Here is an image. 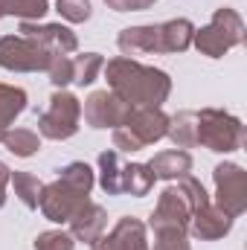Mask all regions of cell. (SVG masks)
<instances>
[{
    "mask_svg": "<svg viewBox=\"0 0 247 250\" xmlns=\"http://www.w3.org/2000/svg\"><path fill=\"white\" fill-rule=\"evenodd\" d=\"M169 131V117L163 108H128L125 123L111 131L117 151H143L151 143H160Z\"/></svg>",
    "mask_w": 247,
    "mask_h": 250,
    "instance_id": "277c9868",
    "label": "cell"
},
{
    "mask_svg": "<svg viewBox=\"0 0 247 250\" xmlns=\"http://www.w3.org/2000/svg\"><path fill=\"white\" fill-rule=\"evenodd\" d=\"M145 166L157 181H181L184 175L192 172V157L184 148H169V151H157Z\"/></svg>",
    "mask_w": 247,
    "mask_h": 250,
    "instance_id": "2e32d148",
    "label": "cell"
},
{
    "mask_svg": "<svg viewBox=\"0 0 247 250\" xmlns=\"http://www.w3.org/2000/svg\"><path fill=\"white\" fill-rule=\"evenodd\" d=\"M209 204L204 184L192 175H184L178 187H166L157 198V207L148 218L151 233H189L192 215Z\"/></svg>",
    "mask_w": 247,
    "mask_h": 250,
    "instance_id": "3957f363",
    "label": "cell"
},
{
    "mask_svg": "<svg viewBox=\"0 0 247 250\" xmlns=\"http://www.w3.org/2000/svg\"><path fill=\"white\" fill-rule=\"evenodd\" d=\"M3 137H6V131H3V128H0V143H3Z\"/></svg>",
    "mask_w": 247,
    "mask_h": 250,
    "instance_id": "d6a6232c",
    "label": "cell"
},
{
    "mask_svg": "<svg viewBox=\"0 0 247 250\" xmlns=\"http://www.w3.org/2000/svg\"><path fill=\"white\" fill-rule=\"evenodd\" d=\"M9 15V0H0V18H6Z\"/></svg>",
    "mask_w": 247,
    "mask_h": 250,
    "instance_id": "1f68e13d",
    "label": "cell"
},
{
    "mask_svg": "<svg viewBox=\"0 0 247 250\" xmlns=\"http://www.w3.org/2000/svg\"><path fill=\"white\" fill-rule=\"evenodd\" d=\"M56 12L62 15L67 23H84L93 15L90 0H56Z\"/></svg>",
    "mask_w": 247,
    "mask_h": 250,
    "instance_id": "484cf974",
    "label": "cell"
},
{
    "mask_svg": "<svg viewBox=\"0 0 247 250\" xmlns=\"http://www.w3.org/2000/svg\"><path fill=\"white\" fill-rule=\"evenodd\" d=\"M102 70L111 93L131 108H163V102L172 93V79L166 70L145 67L137 59L120 56V59H111Z\"/></svg>",
    "mask_w": 247,
    "mask_h": 250,
    "instance_id": "6da1fadb",
    "label": "cell"
},
{
    "mask_svg": "<svg viewBox=\"0 0 247 250\" xmlns=\"http://www.w3.org/2000/svg\"><path fill=\"white\" fill-rule=\"evenodd\" d=\"M192 44H195L198 53L206 56V59H221V56H227L233 47L245 44V21H242V15H239L236 9H230V6L215 9L212 21H209L206 26L195 29Z\"/></svg>",
    "mask_w": 247,
    "mask_h": 250,
    "instance_id": "5b68a950",
    "label": "cell"
},
{
    "mask_svg": "<svg viewBox=\"0 0 247 250\" xmlns=\"http://www.w3.org/2000/svg\"><path fill=\"white\" fill-rule=\"evenodd\" d=\"M90 250H151L148 248V239H145V224L140 218H131L125 215L117 221V227L105 236H99Z\"/></svg>",
    "mask_w": 247,
    "mask_h": 250,
    "instance_id": "7c38bea8",
    "label": "cell"
},
{
    "mask_svg": "<svg viewBox=\"0 0 247 250\" xmlns=\"http://www.w3.org/2000/svg\"><path fill=\"white\" fill-rule=\"evenodd\" d=\"M154 175L145 163H128L123 166V195H134V198H143L148 195L154 187Z\"/></svg>",
    "mask_w": 247,
    "mask_h": 250,
    "instance_id": "ffe728a7",
    "label": "cell"
},
{
    "mask_svg": "<svg viewBox=\"0 0 247 250\" xmlns=\"http://www.w3.org/2000/svg\"><path fill=\"white\" fill-rule=\"evenodd\" d=\"M117 47L125 59L134 56H157L160 53V23L148 26H128L117 35Z\"/></svg>",
    "mask_w": 247,
    "mask_h": 250,
    "instance_id": "9a60e30c",
    "label": "cell"
},
{
    "mask_svg": "<svg viewBox=\"0 0 247 250\" xmlns=\"http://www.w3.org/2000/svg\"><path fill=\"white\" fill-rule=\"evenodd\" d=\"M215 181V207L230 218H239L247 209V175L239 163H218L212 169Z\"/></svg>",
    "mask_w": 247,
    "mask_h": 250,
    "instance_id": "9c48e42d",
    "label": "cell"
},
{
    "mask_svg": "<svg viewBox=\"0 0 247 250\" xmlns=\"http://www.w3.org/2000/svg\"><path fill=\"white\" fill-rule=\"evenodd\" d=\"M82 123V102L76 99V93L59 87L50 96V108L38 117V134L47 140H70L76 137Z\"/></svg>",
    "mask_w": 247,
    "mask_h": 250,
    "instance_id": "52a82bcc",
    "label": "cell"
},
{
    "mask_svg": "<svg viewBox=\"0 0 247 250\" xmlns=\"http://www.w3.org/2000/svg\"><path fill=\"white\" fill-rule=\"evenodd\" d=\"M102 67H105V59L99 53H82V56H76L73 59V84H82V87L93 84L99 79Z\"/></svg>",
    "mask_w": 247,
    "mask_h": 250,
    "instance_id": "cb8c5ba5",
    "label": "cell"
},
{
    "mask_svg": "<svg viewBox=\"0 0 247 250\" xmlns=\"http://www.w3.org/2000/svg\"><path fill=\"white\" fill-rule=\"evenodd\" d=\"M105 3L114 12H143V9H151L157 0H105Z\"/></svg>",
    "mask_w": 247,
    "mask_h": 250,
    "instance_id": "f546056e",
    "label": "cell"
},
{
    "mask_svg": "<svg viewBox=\"0 0 247 250\" xmlns=\"http://www.w3.org/2000/svg\"><path fill=\"white\" fill-rule=\"evenodd\" d=\"M123 160L117 148H108L99 154V187L108 195H123Z\"/></svg>",
    "mask_w": 247,
    "mask_h": 250,
    "instance_id": "ac0fdd59",
    "label": "cell"
},
{
    "mask_svg": "<svg viewBox=\"0 0 247 250\" xmlns=\"http://www.w3.org/2000/svg\"><path fill=\"white\" fill-rule=\"evenodd\" d=\"M131 105H125L123 99H117L111 90H93L84 105H82V117L90 128H99V131H114L125 123V114H128Z\"/></svg>",
    "mask_w": 247,
    "mask_h": 250,
    "instance_id": "30bf717a",
    "label": "cell"
},
{
    "mask_svg": "<svg viewBox=\"0 0 247 250\" xmlns=\"http://www.w3.org/2000/svg\"><path fill=\"white\" fill-rule=\"evenodd\" d=\"M47 76L56 87H67L73 84V59L70 56H53L50 67H47Z\"/></svg>",
    "mask_w": 247,
    "mask_h": 250,
    "instance_id": "83f0119b",
    "label": "cell"
},
{
    "mask_svg": "<svg viewBox=\"0 0 247 250\" xmlns=\"http://www.w3.org/2000/svg\"><path fill=\"white\" fill-rule=\"evenodd\" d=\"M50 53L23 35H3L0 38V67L12 73H41L50 67Z\"/></svg>",
    "mask_w": 247,
    "mask_h": 250,
    "instance_id": "ba28073f",
    "label": "cell"
},
{
    "mask_svg": "<svg viewBox=\"0 0 247 250\" xmlns=\"http://www.w3.org/2000/svg\"><path fill=\"white\" fill-rule=\"evenodd\" d=\"M3 146L15 154V157H32L41 148V137L29 128H6Z\"/></svg>",
    "mask_w": 247,
    "mask_h": 250,
    "instance_id": "7402d4cb",
    "label": "cell"
},
{
    "mask_svg": "<svg viewBox=\"0 0 247 250\" xmlns=\"http://www.w3.org/2000/svg\"><path fill=\"white\" fill-rule=\"evenodd\" d=\"M9 178H12V169L0 160V209H3V204H6V187H9Z\"/></svg>",
    "mask_w": 247,
    "mask_h": 250,
    "instance_id": "4dcf8cb0",
    "label": "cell"
},
{
    "mask_svg": "<svg viewBox=\"0 0 247 250\" xmlns=\"http://www.w3.org/2000/svg\"><path fill=\"white\" fill-rule=\"evenodd\" d=\"M195 131H198V143L215 154H230L239 151L245 143V125L239 117L218 111V108H204L195 111Z\"/></svg>",
    "mask_w": 247,
    "mask_h": 250,
    "instance_id": "8992f818",
    "label": "cell"
},
{
    "mask_svg": "<svg viewBox=\"0 0 247 250\" xmlns=\"http://www.w3.org/2000/svg\"><path fill=\"white\" fill-rule=\"evenodd\" d=\"M21 35L38 41L50 56H70L79 50V38L70 26L62 23H35V21H21Z\"/></svg>",
    "mask_w": 247,
    "mask_h": 250,
    "instance_id": "8fae6325",
    "label": "cell"
},
{
    "mask_svg": "<svg viewBox=\"0 0 247 250\" xmlns=\"http://www.w3.org/2000/svg\"><path fill=\"white\" fill-rule=\"evenodd\" d=\"M26 111V90L15 84H0V128L6 131Z\"/></svg>",
    "mask_w": 247,
    "mask_h": 250,
    "instance_id": "d6986e66",
    "label": "cell"
},
{
    "mask_svg": "<svg viewBox=\"0 0 247 250\" xmlns=\"http://www.w3.org/2000/svg\"><path fill=\"white\" fill-rule=\"evenodd\" d=\"M9 184L15 187V195L21 198L23 207L38 209V201H41V189H44V184H41L35 175H29V172H12Z\"/></svg>",
    "mask_w": 247,
    "mask_h": 250,
    "instance_id": "603a6c76",
    "label": "cell"
},
{
    "mask_svg": "<svg viewBox=\"0 0 247 250\" xmlns=\"http://www.w3.org/2000/svg\"><path fill=\"white\" fill-rule=\"evenodd\" d=\"M233 221H236V218H230L224 209H218L215 204H206V207H201V209L192 215L189 233H192L195 239H201V242H215V239H224V236L233 230Z\"/></svg>",
    "mask_w": 247,
    "mask_h": 250,
    "instance_id": "5bb4252c",
    "label": "cell"
},
{
    "mask_svg": "<svg viewBox=\"0 0 247 250\" xmlns=\"http://www.w3.org/2000/svg\"><path fill=\"white\" fill-rule=\"evenodd\" d=\"M47 12H50L47 0H9V15H15L21 21H35L38 23Z\"/></svg>",
    "mask_w": 247,
    "mask_h": 250,
    "instance_id": "d4e9b609",
    "label": "cell"
},
{
    "mask_svg": "<svg viewBox=\"0 0 247 250\" xmlns=\"http://www.w3.org/2000/svg\"><path fill=\"white\" fill-rule=\"evenodd\" d=\"M166 137H169L178 148H192V146H198L195 111H181V114L169 117V131H166Z\"/></svg>",
    "mask_w": 247,
    "mask_h": 250,
    "instance_id": "44dd1931",
    "label": "cell"
},
{
    "mask_svg": "<svg viewBox=\"0 0 247 250\" xmlns=\"http://www.w3.org/2000/svg\"><path fill=\"white\" fill-rule=\"evenodd\" d=\"M195 38V23L186 18H175L160 23V53H186Z\"/></svg>",
    "mask_w": 247,
    "mask_h": 250,
    "instance_id": "e0dca14e",
    "label": "cell"
},
{
    "mask_svg": "<svg viewBox=\"0 0 247 250\" xmlns=\"http://www.w3.org/2000/svg\"><path fill=\"white\" fill-rule=\"evenodd\" d=\"M73 248H76V239L64 230H44L35 239V250H73Z\"/></svg>",
    "mask_w": 247,
    "mask_h": 250,
    "instance_id": "4316f807",
    "label": "cell"
},
{
    "mask_svg": "<svg viewBox=\"0 0 247 250\" xmlns=\"http://www.w3.org/2000/svg\"><path fill=\"white\" fill-rule=\"evenodd\" d=\"M154 250H192L186 233H154Z\"/></svg>",
    "mask_w": 247,
    "mask_h": 250,
    "instance_id": "f1b7e54d",
    "label": "cell"
},
{
    "mask_svg": "<svg viewBox=\"0 0 247 250\" xmlns=\"http://www.w3.org/2000/svg\"><path fill=\"white\" fill-rule=\"evenodd\" d=\"M96 184V175L87 163L76 160V163H67L64 169H59V178L53 184L41 189V201H38V209L44 212L47 221L53 224H67L70 215L84 204L90 201V189Z\"/></svg>",
    "mask_w": 247,
    "mask_h": 250,
    "instance_id": "7a4b0ae2",
    "label": "cell"
},
{
    "mask_svg": "<svg viewBox=\"0 0 247 250\" xmlns=\"http://www.w3.org/2000/svg\"><path fill=\"white\" fill-rule=\"evenodd\" d=\"M70 236L76 242H84V245H93L102 233H105V224H108V212L102 204H93V201H84L73 215H70Z\"/></svg>",
    "mask_w": 247,
    "mask_h": 250,
    "instance_id": "4fadbf2b",
    "label": "cell"
}]
</instances>
